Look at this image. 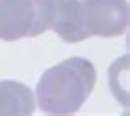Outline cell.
Here are the masks:
<instances>
[{"label":"cell","mask_w":130,"mask_h":116,"mask_svg":"<svg viewBox=\"0 0 130 116\" xmlns=\"http://www.w3.org/2000/svg\"><path fill=\"white\" fill-rule=\"evenodd\" d=\"M36 105L28 85L17 80H0V114H33Z\"/></svg>","instance_id":"cell-4"},{"label":"cell","mask_w":130,"mask_h":116,"mask_svg":"<svg viewBox=\"0 0 130 116\" xmlns=\"http://www.w3.org/2000/svg\"><path fill=\"white\" fill-rule=\"evenodd\" d=\"M79 21L83 38H115L128 28L127 0H79Z\"/></svg>","instance_id":"cell-3"},{"label":"cell","mask_w":130,"mask_h":116,"mask_svg":"<svg viewBox=\"0 0 130 116\" xmlns=\"http://www.w3.org/2000/svg\"><path fill=\"white\" fill-rule=\"evenodd\" d=\"M53 0H0V39L35 38L51 28Z\"/></svg>","instance_id":"cell-2"},{"label":"cell","mask_w":130,"mask_h":116,"mask_svg":"<svg viewBox=\"0 0 130 116\" xmlns=\"http://www.w3.org/2000/svg\"><path fill=\"white\" fill-rule=\"evenodd\" d=\"M97 82L94 64L69 57L43 72L36 85V101L43 113L73 114L81 110Z\"/></svg>","instance_id":"cell-1"}]
</instances>
